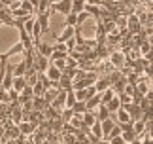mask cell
Returning <instances> with one entry per match:
<instances>
[{
  "instance_id": "13",
  "label": "cell",
  "mask_w": 153,
  "mask_h": 144,
  "mask_svg": "<svg viewBox=\"0 0 153 144\" xmlns=\"http://www.w3.org/2000/svg\"><path fill=\"white\" fill-rule=\"evenodd\" d=\"M95 116H97V122H104V119L111 118V116H110V112H108V108H106L104 104L98 106V114H95Z\"/></svg>"
},
{
  "instance_id": "16",
  "label": "cell",
  "mask_w": 153,
  "mask_h": 144,
  "mask_svg": "<svg viewBox=\"0 0 153 144\" xmlns=\"http://www.w3.org/2000/svg\"><path fill=\"white\" fill-rule=\"evenodd\" d=\"M83 8H85V2H81V0H72V11H70V14L79 15L81 11H83Z\"/></svg>"
},
{
  "instance_id": "12",
  "label": "cell",
  "mask_w": 153,
  "mask_h": 144,
  "mask_svg": "<svg viewBox=\"0 0 153 144\" xmlns=\"http://www.w3.org/2000/svg\"><path fill=\"white\" fill-rule=\"evenodd\" d=\"M25 72H27V67H25V63H23V61L13 64V78H23V76H25Z\"/></svg>"
},
{
  "instance_id": "3",
  "label": "cell",
  "mask_w": 153,
  "mask_h": 144,
  "mask_svg": "<svg viewBox=\"0 0 153 144\" xmlns=\"http://www.w3.org/2000/svg\"><path fill=\"white\" fill-rule=\"evenodd\" d=\"M32 63H34V70L38 72V74H45V70L49 68V59H45V57H42L40 53H36V51H32Z\"/></svg>"
},
{
  "instance_id": "21",
  "label": "cell",
  "mask_w": 153,
  "mask_h": 144,
  "mask_svg": "<svg viewBox=\"0 0 153 144\" xmlns=\"http://www.w3.org/2000/svg\"><path fill=\"white\" fill-rule=\"evenodd\" d=\"M49 4H51V2H48V0H40V2H38V8H36V15L45 14V11L49 10Z\"/></svg>"
},
{
  "instance_id": "5",
  "label": "cell",
  "mask_w": 153,
  "mask_h": 144,
  "mask_svg": "<svg viewBox=\"0 0 153 144\" xmlns=\"http://www.w3.org/2000/svg\"><path fill=\"white\" fill-rule=\"evenodd\" d=\"M34 51L40 53V55L45 57V59H49V57H51V53H53V46L48 44V42H42V40H40L38 44H34Z\"/></svg>"
},
{
  "instance_id": "6",
  "label": "cell",
  "mask_w": 153,
  "mask_h": 144,
  "mask_svg": "<svg viewBox=\"0 0 153 144\" xmlns=\"http://www.w3.org/2000/svg\"><path fill=\"white\" fill-rule=\"evenodd\" d=\"M74 32H76V28H72V27H64L59 34H55V40L59 42V44H64V42H68L70 38H74Z\"/></svg>"
},
{
  "instance_id": "18",
  "label": "cell",
  "mask_w": 153,
  "mask_h": 144,
  "mask_svg": "<svg viewBox=\"0 0 153 144\" xmlns=\"http://www.w3.org/2000/svg\"><path fill=\"white\" fill-rule=\"evenodd\" d=\"M74 103H76L74 91H72V89H68V91H66V99H64V108H72Z\"/></svg>"
},
{
  "instance_id": "10",
  "label": "cell",
  "mask_w": 153,
  "mask_h": 144,
  "mask_svg": "<svg viewBox=\"0 0 153 144\" xmlns=\"http://www.w3.org/2000/svg\"><path fill=\"white\" fill-rule=\"evenodd\" d=\"M45 76H48L49 82H59V78H61V70H57L53 64H49V68L45 70Z\"/></svg>"
},
{
  "instance_id": "14",
  "label": "cell",
  "mask_w": 153,
  "mask_h": 144,
  "mask_svg": "<svg viewBox=\"0 0 153 144\" xmlns=\"http://www.w3.org/2000/svg\"><path fill=\"white\" fill-rule=\"evenodd\" d=\"M70 110H72V114H76V116H81V114L87 112V108H85V103H79V100H76L74 106L70 108Z\"/></svg>"
},
{
  "instance_id": "20",
  "label": "cell",
  "mask_w": 153,
  "mask_h": 144,
  "mask_svg": "<svg viewBox=\"0 0 153 144\" xmlns=\"http://www.w3.org/2000/svg\"><path fill=\"white\" fill-rule=\"evenodd\" d=\"M121 139H123V142H125V144H131V142L136 140V135H134L132 131H123V133H121Z\"/></svg>"
},
{
  "instance_id": "8",
  "label": "cell",
  "mask_w": 153,
  "mask_h": 144,
  "mask_svg": "<svg viewBox=\"0 0 153 144\" xmlns=\"http://www.w3.org/2000/svg\"><path fill=\"white\" fill-rule=\"evenodd\" d=\"M100 106V95H95V97H91V99H87L85 100V108H87V112H95V108Z\"/></svg>"
},
{
  "instance_id": "19",
  "label": "cell",
  "mask_w": 153,
  "mask_h": 144,
  "mask_svg": "<svg viewBox=\"0 0 153 144\" xmlns=\"http://www.w3.org/2000/svg\"><path fill=\"white\" fill-rule=\"evenodd\" d=\"M64 19H66V21H64V23H66L64 27H72V28H76V27H78V15H74V14H68L66 17H64Z\"/></svg>"
},
{
  "instance_id": "22",
  "label": "cell",
  "mask_w": 153,
  "mask_h": 144,
  "mask_svg": "<svg viewBox=\"0 0 153 144\" xmlns=\"http://www.w3.org/2000/svg\"><path fill=\"white\" fill-rule=\"evenodd\" d=\"M44 91H45V89H44V86H42V83H36V86H32V93H34V97H44Z\"/></svg>"
},
{
  "instance_id": "15",
  "label": "cell",
  "mask_w": 153,
  "mask_h": 144,
  "mask_svg": "<svg viewBox=\"0 0 153 144\" xmlns=\"http://www.w3.org/2000/svg\"><path fill=\"white\" fill-rule=\"evenodd\" d=\"M100 95V104H108L111 99L115 97V93L111 91V89H106V91H102V93H98Z\"/></svg>"
},
{
  "instance_id": "7",
  "label": "cell",
  "mask_w": 153,
  "mask_h": 144,
  "mask_svg": "<svg viewBox=\"0 0 153 144\" xmlns=\"http://www.w3.org/2000/svg\"><path fill=\"white\" fill-rule=\"evenodd\" d=\"M110 87H111V83L108 80V76H98V80L95 82L97 93H102V91H106V89H110Z\"/></svg>"
},
{
  "instance_id": "2",
  "label": "cell",
  "mask_w": 153,
  "mask_h": 144,
  "mask_svg": "<svg viewBox=\"0 0 153 144\" xmlns=\"http://www.w3.org/2000/svg\"><path fill=\"white\" fill-rule=\"evenodd\" d=\"M108 64H110L114 70H121L123 67H125V53L119 51V50L111 51L110 55H108Z\"/></svg>"
},
{
  "instance_id": "17",
  "label": "cell",
  "mask_w": 153,
  "mask_h": 144,
  "mask_svg": "<svg viewBox=\"0 0 153 144\" xmlns=\"http://www.w3.org/2000/svg\"><path fill=\"white\" fill-rule=\"evenodd\" d=\"M57 95H59V91H57V89H48V91H44V97H42V99H44L48 104H51L53 100H55V97H57Z\"/></svg>"
},
{
  "instance_id": "1",
  "label": "cell",
  "mask_w": 153,
  "mask_h": 144,
  "mask_svg": "<svg viewBox=\"0 0 153 144\" xmlns=\"http://www.w3.org/2000/svg\"><path fill=\"white\" fill-rule=\"evenodd\" d=\"M51 14H61L66 17L70 11H72V0H61V2H51L49 4Z\"/></svg>"
},
{
  "instance_id": "11",
  "label": "cell",
  "mask_w": 153,
  "mask_h": 144,
  "mask_svg": "<svg viewBox=\"0 0 153 144\" xmlns=\"http://www.w3.org/2000/svg\"><path fill=\"white\" fill-rule=\"evenodd\" d=\"M25 87H27V82H25V78H13V83H11V89H13V91L21 93Z\"/></svg>"
},
{
  "instance_id": "9",
  "label": "cell",
  "mask_w": 153,
  "mask_h": 144,
  "mask_svg": "<svg viewBox=\"0 0 153 144\" xmlns=\"http://www.w3.org/2000/svg\"><path fill=\"white\" fill-rule=\"evenodd\" d=\"M104 106L108 108L110 116H114V114H115V112H117V110H119V108H121V103H119V99H117V95H115V97L111 99V100H110L108 104H104Z\"/></svg>"
},
{
  "instance_id": "4",
  "label": "cell",
  "mask_w": 153,
  "mask_h": 144,
  "mask_svg": "<svg viewBox=\"0 0 153 144\" xmlns=\"http://www.w3.org/2000/svg\"><path fill=\"white\" fill-rule=\"evenodd\" d=\"M127 31L131 32V34H138L140 31H142V25H140L138 17L134 15V14H128L127 15Z\"/></svg>"
}]
</instances>
